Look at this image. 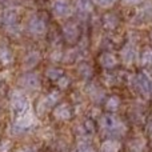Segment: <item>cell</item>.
I'll return each instance as SVG.
<instances>
[{"instance_id": "6da1fadb", "label": "cell", "mask_w": 152, "mask_h": 152, "mask_svg": "<svg viewBox=\"0 0 152 152\" xmlns=\"http://www.w3.org/2000/svg\"><path fill=\"white\" fill-rule=\"evenodd\" d=\"M102 128L110 135H121L126 131V126L115 115H104L102 118Z\"/></svg>"}, {"instance_id": "7a4b0ae2", "label": "cell", "mask_w": 152, "mask_h": 152, "mask_svg": "<svg viewBox=\"0 0 152 152\" xmlns=\"http://www.w3.org/2000/svg\"><path fill=\"white\" fill-rule=\"evenodd\" d=\"M11 104H12V111L15 112L16 116H20L26 112H29V100L21 92H13L12 97H11Z\"/></svg>"}, {"instance_id": "3957f363", "label": "cell", "mask_w": 152, "mask_h": 152, "mask_svg": "<svg viewBox=\"0 0 152 152\" xmlns=\"http://www.w3.org/2000/svg\"><path fill=\"white\" fill-rule=\"evenodd\" d=\"M135 80V87L139 92H142L144 96H148L150 92L152 91V83L148 80V77L145 75H136L134 77Z\"/></svg>"}, {"instance_id": "277c9868", "label": "cell", "mask_w": 152, "mask_h": 152, "mask_svg": "<svg viewBox=\"0 0 152 152\" xmlns=\"http://www.w3.org/2000/svg\"><path fill=\"white\" fill-rule=\"evenodd\" d=\"M28 29H29V32L34 35H43L45 32V29H47L45 21L43 20V18H40V16H34L28 23Z\"/></svg>"}, {"instance_id": "5b68a950", "label": "cell", "mask_w": 152, "mask_h": 152, "mask_svg": "<svg viewBox=\"0 0 152 152\" xmlns=\"http://www.w3.org/2000/svg\"><path fill=\"white\" fill-rule=\"evenodd\" d=\"M52 11L56 16L59 18H64V16H68L71 12V5L67 0H55L52 5Z\"/></svg>"}, {"instance_id": "8992f818", "label": "cell", "mask_w": 152, "mask_h": 152, "mask_svg": "<svg viewBox=\"0 0 152 152\" xmlns=\"http://www.w3.org/2000/svg\"><path fill=\"white\" fill-rule=\"evenodd\" d=\"M21 84L26 89H37L40 87V81H39V77H37L35 74H27L21 77Z\"/></svg>"}, {"instance_id": "52a82bcc", "label": "cell", "mask_w": 152, "mask_h": 152, "mask_svg": "<svg viewBox=\"0 0 152 152\" xmlns=\"http://www.w3.org/2000/svg\"><path fill=\"white\" fill-rule=\"evenodd\" d=\"M16 15H18V13H16L15 10L5 11V12L3 13V16H1L3 24H4L5 27H13L15 26V23H16V18H18Z\"/></svg>"}, {"instance_id": "ba28073f", "label": "cell", "mask_w": 152, "mask_h": 152, "mask_svg": "<svg viewBox=\"0 0 152 152\" xmlns=\"http://www.w3.org/2000/svg\"><path fill=\"white\" fill-rule=\"evenodd\" d=\"M58 100H59V94H58V92H53V94H51L50 96L44 97V99L42 100V103H40V110H42V111H47L48 108L52 107V105L55 104Z\"/></svg>"}, {"instance_id": "9c48e42d", "label": "cell", "mask_w": 152, "mask_h": 152, "mask_svg": "<svg viewBox=\"0 0 152 152\" xmlns=\"http://www.w3.org/2000/svg\"><path fill=\"white\" fill-rule=\"evenodd\" d=\"M55 116L60 120H66L71 116V108L68 104H60L58 108L55 110Z\"/></svg>"}, {"instance_id": "30bf717a", "label": "cell", "mask_w": 152, "mask_h": 152, "mask_svg": "<svg viewBox=\"0 0 152 152\" xmlns=\"http://www.w3.org/2000/svg\"><path fill=\"white\" fill-rule=\"evenodd\" d=\"M32 123H34V116H32L31 112H26V113H23V115L18 116V119H16V124H18L19 127H23V128L31 126Z\"/></svg>"}, {"instance_id": "8fae6325", "label": "cell", "mask_w": 152, "mask_h": 152, "mask_svg": "<svg viewBox=\"0 0 152 152\" xmlns=\"http://www.w3.org/2000/svg\"><path fill=\"white\" fill-rule=\"evenodd\" d=\"M64 35H66L67 40H69V42H75L76 37L79 36L77 27L74 26V24H68V26H66V28H64Z\"/></svg>"}, {"instance_id": "7c38bea8", "label": "cell", "mask_w": 152, "mask_h": 152, "mask_svg": "<svg viewBox=\"0 0 152 152\" xmlns=\"http://www.w3.org/2000/svg\"><path fill=\"white\" fill-rule=\"evenodd\" d=\"M75 5L80 13H88L92 10L91 0H75Z\"/></svg>"}, {"instance_id": "4fadbf2b", "label": "cell", "mask_w": 152, "mask_h": 152, "mask_svg": "<svg viewBox=\"0 0 152 152\" xmlns=\"http://www.w3.org/2000/svg\"><path fill=\"white\" fill-rule=\"evenodd\" d=\"M121 55H123V60L124 61H127V63H132L134 59H135V56H136V51H135V48L129 44L123 50Z\"/></svg>"}, {"instance_id": "5bb4252c", "label": "cell", "mask_w": 152, "mask_h": 152, "mask_svg": "<svg viewBox=\"0 0 152 152\" xmlns=\"http://www.w3.org/2000/svg\"><path fill=\"white\" fill-rule=\"evenodd\" d=\"M100 63H102L103 67H105V68H111V67H113L116 64V59L113 55H111V53H103L102 56H100Z\"/></svg>"}, {"instance_id": "9a60e30c", "label": "cell", "mask_w": 152, "mask_h": 152, "mask_svg": "<svg viewBox=\"0 0 152 152\" xmlns=\"http://www.w3.org/2000/svg\"><path fill=\"white\" fill-rule=\"evenodd\" d=\"M39 59H40L39 53L31 52V53H29V55L26 58V60H24V66H26V68H32V67H34L35 64L39 61Z\"/></svg>"}, {"instance_id": "2e32d148", "label": "cell", "mask_w": 152, "mask_h": 152, "mask_svg": "<svg viewBox=\"0 0 152 152\" xmlns=\"http://www.w3.org/2000/svg\"><path fill=\"white\" fill-rule=\"evenodd\" d=\"M103 152H118L119 151V144L116 142H112V140H108L103 144L102 147Z\"/></svg>"}, {"instance_id": "e0dca14e", "label": "cell", "mask_w": 152, "mask_h": 152, "mask_svg": "<svg viewBox=\"0 0 152 152\" xmlns=\"http://www.w3.org/2000/svg\"><path fill=\"white\" fill-rule=\"evenodd\" d=\"M142 64L143 66H150V64H152V51L151 50L144 51V53L142 56Z\"/></svg>"}, {"instance_id": "ac0fdd59", "label": "cell", "mask_w": 152, "mask_h": 152, "mask_svg": "<svg viewBox=\"0 0 152 152\" xmlns=\"http://www.w3.org/2000/svg\"><path fill=\"white\" fill-rule=\"evenodd\" d=\"M0 59H1L4 63L11 61V53L7 47H0Z\"/></svg>"}, {"instance_id": "d6986e66", "label": "cell", "mask_w": 152, "mask_h": 152, "mask_svg": "<svg viewBox=\"0 0 152 152\" xmlns=\"http://www.w3.org/2000/svg\"><path fill=\"white\" fill-rule=\"evenodd\" d=\"M47 76L51 79H53V80H58V79H60V76H61V71H59V69H56V68H51L47 71Z\"/></svg>"}, {"instance_id": "ffe728a7", "label": "cell", "mask_w": 152, "mask_h": 152, "mask_svg": "<svg viewBox=\"0 0 152 152\" xmlns=\"http://www.w3.org/2000/svg\"><path fill=\"white\" fill-rule=\"evenodd\" d=\"M119 105V99L118 97H111L110 102L107 103V108L108 110H116Z\"/></svg>"}, {"instance_id": "44dd1931", "label": "cell", "mask_w": 152, "mask_h": 152, "mask_svg": "<svg viewBox=\"0 0 152 152\" xmlns=\"http://www.w3.org/2000/svg\"><path fill=\"white\" fill-rule=\"evenodd\" d=\"M95 1H96L99 5H102V7H111L116 0H95Z\"/></svg>"}, {"instance_id": "7402d4cb", "label": "cell", "mask_w": 152, "mask_h": 152, "mask_svg": "<svg viewBox=\"0 0 152 152\" xmlns=\"http://www.w3.org/2000/svg\"><path fill=\"white\" fill-rule=\"evenodd\" d=\"M10 151V143L8 142H4L0 144V152H8Z\"/></svg>"}, {"instance_id": "603a6c76", "label": "cell", "mask_w": 152, "mask_h": 152, "mask_svg": "<svg viewBox=\"0 0 152 152\" xmlns=\"http://www.w3.org/2000/svg\"><path fill=\"white\" fill-rule=\"evenodd\" d=\"M142 1V0H123L124 4L127 5H135V4H139V3Z\"/></svg>"}, {"instance_id": "cb8c5ba5", "label": "cell", "mask_w": 152, "mask_h": 152, "mask_svg": "<svg viewBox=\"0 0 152 152\" xmlns=\"http://www.w3.org/2000/svg\"><path fill=\"white\" fill-rule=\"evenodd\" d=\"M79 152H94V150H92L91 147H87V145H84V147H81L80 150H79Z\"/></svg>"}, {"instance_id": "d4e9b609", "label": "cell", "mask_w": 152, "mask_h": 152, "mask_svg": "<svg viewBox=\"0 0 152 152\" xmlns=\"http://www.w3.org/2000/svg\"><path fill=\"white\" fill-rule=\"evenodd\" d=\"M20 152H28V151H27V150H23V151H20Z\"/></svg>"}]
</instances>
